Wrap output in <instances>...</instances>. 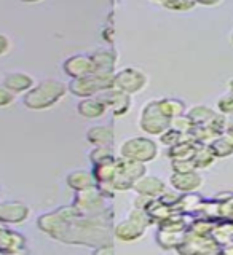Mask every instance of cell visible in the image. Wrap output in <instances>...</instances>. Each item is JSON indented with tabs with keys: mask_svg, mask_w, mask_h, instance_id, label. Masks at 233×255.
<instances>
[{
	"mask_svg": "<svg viewBox=\"0 0 233 255\" xmlns=\"http://www.w3.org/2000/svg\"><path fill=\"white\" fill-rule=\"evenodd\" d=\"M37 227L45 235L64 244H80L93 249L104 244H114L112 209L99 215H85L80 214L74 204L62 206L40 215Z\"/></svg>",
	"mask_w": 233,
	"mask_h": 255,
	"instance_id": "1",
	"label": "cell"
},
{
	"mask_svg": "<svg viewBox=\"0 0 233 255\" xmlns=\"http://www.w3.org/2000/svg\"><path fill=\"white\" fill-rule=\"evenodd\" d=\"M69 93V88L66 83L59 80L48 78L40 82L38 85L32 86L30 90L24 94L22 102L24 106L30 110H46L56 106L64 96Z\"/></svg>",
	"mask_w": 233,
	"mask_h": 255,
	"instance_id": "2",
	"label": "cell"
},
{
	"mask_svg": "<svg viewBox=\"0 0 233 255\" xmlns=\"http://www.w3.org/2000/svg\"><path fill=\"white\" fill-rule=\"evenodd\" d=\"M150 225H155V223L147 214V211L134 207L130 212V215H128V219L118 222L114 227V238L123 243L138 241V239H141L146 235V231Z\"/></svg>",
	"mask_w": 233,
	"mask_h": 255,
	"instance_id": "3",
	"label": "cell"
},
{
	"mask_svg": "<svg viewBox=\"0 0 233 255\" xmlns=\"http://www.w3.org/2000/svg\"><path fill=\"white\" fill-rule=\"evenodd\" d=\"M110 198L98 187H88L85 190H78L74 198V204L80 214L85 215H99L110 211Z\"/></svg>",
	"mask_w": 233,
	"mask_h": 255,
	"instance_id": "4",
	"label": "cell"
},
{
	"mask_svg": "<svg viewBox=\"0 0 233 255\" xmlns=\"http://www.w3.org/2000/svg\"><path fill=\"white\" fill-rule=\"evenodd\" d=\"M114 86V74H102V72H94L91 75L72 78L67 88L69 93L77 96V98H91V96L99 94L101 91Z\"/></svg>",
	"mask_w": 233,
	"mask_h": 255,
	"instance_id": "5",
	"label": "cell"
},
{
	"mask_svg": "<svg viewBox=\"0 0 233 255\" xmlns=\"http://www.w3.org/2000/svg\"><path fill=\"white\" fill-rule=\"evenodd\" d=\"M170 122L171 118L165 115L158 101H149L139 117L141 129L149 135H162L165 131L170 129Z\"/></svg>",
	"mask_w": 233,
	"mask_h": 255,
	"instance_id": "6",
	"label": "cell"
},
{
	"mask_svg": "<svg viewBox=\"0 0 233 255\" xmlns=\"http://www.w3.org/2000/svg\"><path fill=\"white\" fill-rule=\"evenodd\" d=\"M120 156L141 163H150L158 156V145L149 137H131L120 145Z\"/></svg>",
	"mask_w": 233,
	"mask_h": 255,
	"instance_id": "7",
	"label": "cell"
},
{
	"mask_svg": "<svg viewBox=\"0 0 233 255\" xmlns=\"http://www.w3.org/2000/svg\"><path fill=\"white\" fill-rule=\"evenodd\" d=\"M179 254L186 255H208V254H221V244L211 235H197L192 231H186L184 243L178 247Z\"/></svg>",
	"mask_w": 233,
	"mask_h": 255,
	"instance_id": "8",
	"label": "cell"
},
{
	"mask_svg": "<svg viewBox=\"0 0 233 255\" xmlns=\"http://www.w3.org/2000/svg\"><path fill=\"white\" fill-rule=\"evenodd\" d=\"M147 85V75L142 70L134 67H126L114 74V86L120 91H125L128 94L139 93L144 86Z\"/></svg>",
	"mask_w": 233,
	"mask_h": 255,
	"instance_id": "9",
	"label": "cell"
},
{
	"mask_svg": "<svg viewBox=\"0 0 233 255\" xmlns=\"http://www.w3.org/2000/svg\"><path fill=\"white\" fill-rule=\"evenodd\" d=\"M96 96L106 104L107 109L114 112L115 117H123L131 109V96L125 91L117 90V88H107V90L101 91Z\"/></svg>",
	"mask_w": 233,
	"mask_h": 255,
	"instance_id": "10",
	"label": "cell"
},
{
	"mask_svg": "<svg viewBox=\"0 0 233 255\" xmlns=\"http://www.w3.org/2000/svg\"><path fill=\"white\" fill-rule=\"evenodd\" d=\"M62 70L70 78H80L94 74L96 66L93 62L91 54H74L62 62Z\"/></svg>",
	"mask_w": 233,
	"mask_h": 255,
	"instance_id": "11",
	"label": "cell"
},
{
	"mask_svg": "<svg viewBox=\"0 0 233 255\" xmlns=\"http://www.w3.org/2000/svg\"><path fill=\"white\" fill-rule=\"evenodd\" d=\"M29 207L21 201H5L0 204V220L8 225H18L29 217Z\"/></svg>",
	"mask_w": 233,
	"mask_h": 255,
	"instance_id": "12",
	"label": "cell"
},
{
	"mask_svg": "<svg viewBox=\"0 0 233 255\" xmlns=\"http://www.w3.org/2000/svg\"><path fill=\"white\" fill-rule=\"evenodd\" d=\"M170 183L174 190L181 193H189V191H197L203 185V177L197 171L194 172H173L170 177Z\"/></svg>",
	"mask_w": 233,
	"mask_h": 255,
	"instance_id": "13",
	"label": "cell"
},
{
	"mask_svg": "<svg viewBox=\"0 0 233 255\" xmlns=\"http://www.w3.org/2000/svg\"><path fill=\"white\" fill-rule=\"evenodd\" d=\"M133 190L138 195H144L149 198H158L166 190V183L155 175H142L133 183Z\"/></svg>",
	"mask_w": 233,
	"mask_h": 255,
	"instance_id": "14",
	"label": "cell"
},
{
	"mask_svg": "<svg viewBox=\"0 0 233 255\" xmlns=\"http://www.w3.org/2000/svg\"><path fill=\"white\" fill-rule=\"evenodd\" d=\"M2 83L11 93L21 94V93H27L34 86V78L29 74H26V72H8V74H5Z\"/></svg>",
	"mask_w": 233,
	"mask_h": 255,
	"instance_id": "15",
	"label": "cell"
},
{
	"mask_svg": "<svg viewBox=\"0 0 233 255\" xmlns=\"http://www.w3.org/2000/svg\"><path fill=\"white\" fill-rule=\"evenodd\" d=\"M26 238L8 228L0 235V254H19L26 251Z\"/></svg>",
	"mask_w": 233,
	"mask_h": 255,
	"instance_id": "16",
	"label": "cell"
},
{
	"mask_svg": "<svg viewBox=\"0 0 233 255\" xmlns=\"http://www.w3.org/2000/svg\"><path fill=\"white\" fill-rule=\"evenodd\" d=\"M91 58L96 66V72H102V74H115V66H117V59H118L117 51L110 50V48L96 50L91 54Z\"/></svg>",
	"mask_w": 233,
	"mask_h": 255,
	"instance_id": "17",
	"label": "cell"
},
{
	"mask_svg": "<svg viewBox=\"0 0 233 255\" xmlns=\"http://www.w3.org/2000/svg\"><path fill=\"white\" fill-rule=\"evenodd\" d=\"M77 112L83 118L96 120V118H101L104 114H106L107 107H106V104L98 98V96H91V98H83L78 102Z\"/></svg>",
	"mask_w": 233,
	"mask_h": 255,
	"instance_id": "18",
	"label": "cell"
},
{
	"mask_svg": "<svg viewBox=\"0 0 233 255\" xmlns=\"http://www.w3.org/2000/svg\"><path fill=\"white\" fill-rule=\"evenodd\" d=\"M114 139H115L114 128L109 125H96L86 131V140L93 143L94 147L112 145V143H114Z\"/></svg>",
	"mask_w": 233,
	"mask_h": 255,
	"instance_id": "19",
	"label": "cell"
},
{
	"mask_svg": "<svg viewBox=\"0 0 233 255\" xmlns=\"http://www.w3.org/2000/svg\"><path fill=\"white\" fill-rule=\"evenodd\" d=\"M117 171L120 174L126 175V177L131 179L133 182H136L138 179H141L142 175H146L147 167H146V163L134 161V159H128V158L120 156V158H117Z\"/></svg>",
	"mask_w": 233,
	"mask_h": 255,
	"instance_id": "20",
	"label": "cell"
},
{
	"mask_svg": "<svg viewBox=\"0 0 233 255\" xmlns=\"http://www.w3.org/2000/svg\"><path fill=\"white\" fill-rule=\"evenodd\" d=\"M184 238H186V231H168V230L158 228L155 233L157 244L165 251L178 249V247L184 243Z\"/></svg>",
	"mask_w": 233,
	"mask_h": 255,
	"instance_id": "21",
	"label": "cell"
},
{
	"mask_svg": "<svg viewBox=\"0 0 233 255\" xmlns=\"http://www.w3.org/2000/svg\"><path fill=\"white\" fill-rule=\"evenodd\" d=\"M67 185L72 188V190H85L88 187H94L96 183V179L91 171H85V169H77V171H72L69 175H67Z\"/></svg>",
	"mask_w": 233,
	"mask_h": 255,
	"instance_id": "22",
	"label": "cell"
},
{
	"mask_svg": "<svg viewBox=\"0 0 233 255\" xmlns=\"http://www.w3.org/2000/svg\"><path fill=\"white\" fill-rule=\"evenodd\" d=\"M203 203V196L197 193V191H189V193H182L179 203L174 206V209L178 212L192 214L195 215L200 209V206Z\"/></svg>",
	"mask_w": 233,
	"mask_h": 255,
	"instance_id": "23",
	"label": "cell"
},
{
	"mask_svg": "<svg viewBox=\"0 0 233 255\" xmlns=\"http://www.w3.org/2000/svg\"><path fill=\"white\" fill-rule=\"evenodd\" d=\"M146 211L152 217V220H154V223H157V225L160 222H163L165 219L170 217V215H173L174 212H178L173 206H168V204L162 203L158 198L152 199V201L149 203V206L146 207Z\"/></svg>",
	"mask_w": 233,
	"mask_h": 255,
	"instance_id": "24",
	"label": "cell"
},
{
	"mask_svg": "<svg viewBox=\"0 0 233 255\" xmlns=\"http://www.w3.org/2000/svg\"><path fill=\"white\" fill-rule=\"evenodd\" d=\"M91 172L98 183H112V180H114L117 174V158L112 159V161L93 164Z\"/></svg>",
	"mask_w": 233,
	"mask_h": 255,
	"instance_id": "25",
	"label": "cell"
},
{
	"mask_svg": "<svg viewBox=\"0 0 233 255\" xmlns=\"http://www.w3.org/2000/svg\"><path fill=\"white\" fill-rule=\"evenodd\" d=\"M198 145L200 143L195 140H186V142L176 143L173 147H168V156L171 159H190L194 156Z\"/></svg>",
	"mask_w": 233,
	"mask_h": 255,
	"instance_id": "26",
	"label": "cell"
},
{
	"mask_svg": "<svg viewBox=\"0 0 233 255\" xmlns=\"http://www.w3.org/2000/svg\"><path fill=\"white\" fill-rule=\"evenodd\" d=\"M211 236L222 246L233 241V222L230 220H218L211 231Z\"/></svg>",
	"mask_w": 233,
	"mask_h": 255,
	"instance_id": "27",
	"label": "cell"
},
{
	"mask_svg": "<svg viewBox=\"0 0 233 255\" xmlns=\"http://www.w3.org/2000/svg\"><path fill=\"white\" fill-rule=\"evenodd\" d=\"M192 161H194L197 169H206V167L213 166V163L216 161V156L210 145H202V143H200L194 156H192Z\"/></svg>",
	"mask_w": 233,
	"mask_h": 255,
	"instance_id": "28",
	"label": "cell"
},
{
	"mask_svg": "<svg viewBox=\"0 0 233 255\" xmlns=\"http://www.w3.org/2000/svg\"><path fill=\"white\" fill-rule=\"evenodd\" d=\"M210 147L216 158H229L233 155V143L226 132L218 135V137L210 143Z\"/></svg>",
	"mask_w": 233,
	"mask_h": 255,
	"instance_id": "29",
	"label": "cell"
},
{
	"mask_svg": "<svg viewBox=\"0 0 233 255\" xmlns=\"http://www.w3.org/2000/svg\"><path fill=\"white\" fill-rule=\"evenodd\" d=\"M218 112L208 106H195L186 112V115L194 122V125H206L216 117Z\"/></svg>",
	"mask_w": 233,
	"mask_h": 255,
	"instance_id": "30",
	"label": "cell"
},
{
	"mask_svg": "<svg viewBox=\"0 0 233 255\" xmlns=\"http://www.w3.org/2000/svg\"><path fill=\"white\" fill-rule=\"evenodd\" d=\"M160 102V107L165 112L166 117L174 118V117H179L184 115L187 112L186 109V102L181 101V99H173V98H165V99H158Z\"/></svg>",
	"mask_w": 233,
	"mask_h": 255,
	"instance_id": "31",
	"label": "cell"
},
{
	"mask_svg": "<svg viewBox=\"0 0 233 255\" xmlns=\"http://www.w3.org/2000/svg\"><path fill=\"white\" fill-rule=\"evenodd\" d=\"M218 135L221 134L208 125H195L194 129H192V137H194L195 142L202 143V145H210Z\"/></svg>",
	"mask_w": 233,
	"mask_h": 255,
	"instance_id": "32",
	"label": "cell"
},
{
	"mask_svg": "<svg viewBox=\"0 0 233 255\" xmlns=\"http://www.w3.org/2000/svg\"><path fill=\"white\" fill-rule=\"evenodd\" d=\"M195 215H202V217L218 222L221 220V203L218 199H203V203Z\"/></svg>",
	"mask_w": 233,
	"mask_h": 255,
	"instance_id": "33",
	"label": "cell"
},
{
	"mask_svg": "<svg viewBox=\"0 0 233 255\" xmlns=\"http://www.w3.org/2000/svg\"><path fill=\"white\" fill-rule=\"evenodd\" d=\"M214 225H216V220L202 217V215H195L187 230L192 231V233H197V235H211Z\"/></svg>",
	"mask_w": 233,
	"mask_h": 255,
	"instance_id": "34",
	"label": "cell"
},
{
	"mask_svg": "<svg viewBox=\"0 0 233 255\" xmlns=\"http://www.w3.org/2000/svg\"><path fill=\"white\" fill-rule=\"evenodd\" d=\"M117 156L114 155V150H112V145H98L94 147L90 151V161L93 164H99V163H106V161H112Z\"/></svg>",
	"mask_w": 233,
	"mask_h": 255,
	"instance_id": "35",
	"label": "cell"
},
{
	"mask_svg": "<svg viewBox=\"0 0 233 255\" xmlns=\"http://www.w3.org/2000/svg\"><path fill=\"white\" fill-rule=\"evenodd\" d=\"M186 140H194L192 132L186 134V132H178L174 129H168L160 135V142L166 147H173V145H176V143H181V142H186Z\"/></svg>",
	"mask_w": 233,
	"mask_h": 255,
	"instance_id": "36",
	"label": "cell"
},
{
	"mask_svg": "<svg viewBox=\"0 0 233 255\" xmlns=\"http://www.w3.org/2000/svg\"><path fill=\"white\" fill-rule=\"evenodd\" d=\"M194 122L184 114V115H179V117H174L171 118V122H170V129H174V131H178V132H192V129H194Z\"/></svg>",
	"mask_w": 233,
	"mask_h": 255,
	"instance_id": "37",
	"label": "cell"
},
{
	"mask_svg": "<svg viewBox=\"0 0 233 255\" xmlns=\"http://www.w3.org/2000/svg\"><path fill=\"white\" fill-rule=\"evenodd\" d=\"M162 5L171 11H190L197 6V2L195 0H165Z\"/></svg>",
	"mask_w": 233,
	"mask_h": 255,
	"instance_id": "38",
	"label": "cell"
},
{
	"mask_svg": "<svg viewBox=\"0 0 233 255\" xmlns=\"http://www.w3.org/2000/svg\"><path fill=\"white\" fill-rule=\"evenodd\" d=\"M171 167L173 172H194L197 171V167L194 161L190 159H171Z\"/></svg>",
	"mask_w": 233,
	"mask_h": 255,
	"instance_id": "39",
	"label": "cell"
},
{
	"mask_svg": "<svg viewBox=\"0 0 233 255\" xmlns=\"http://www.w3.org/2000/svg\"><path fill=\"white\" fill-rule=\"evenodd\" d=\"M181 191H178V190H165L163 191V193L162 195H160L158 196V199H160V201H162V203H165V204H168V206H176V204H178L179 203V199H181Z\"/></svg>",
	"mask_w": 233,
	"mask_h": 255,
	"instance_id": "40",
	"label": "cell"
},
{
	"mask_svg": "<svg viewBox=\"0 0 233 255\" xmlns=\"http://www.w3.org/2000/svg\"><path fill=\"white\" fill-rule=\"evenodd\" d=\"M218 109L221 114L224 115H233V94H227V96H222V98L218 101Z\"/></svg>",
	"mask_w": 233,
	"mask_h": 255,
	"instance_id": "41",
	"label": "cell"
},
{
	"mask_svg": "<svg viewBox=\"0 0 233 255\" xmlns=\"http://www.w3.org/2000/svg\"><path fill=\"white\" fill-rule=\"evenodd\" d=\"M221 220L233 222V195L221 203Z\"/></svg>",
	"mask_w": 233,
	"mask_h": 255,
	"instance_id": "42",
	"label": "cell"
},
{
	"mask_svg": "<svg viewBox=\"0 0 233 255\" xmlns=\"http://www.w3.org/2000/svg\"><path fill=\"white\" fill-rule=\"evenodd\" d=\"M13 102H14V93L8 90L3 83H0V109L11 106Z\"/></svg>",
	"mask_w": 233,
	"mask_h": 255,
	"instance_id": "43",
	"label": "cell"
},
{
	"mask_svg": "<svg viewBox=\"0 0 233 255\" xmlns=\"http://www.w3.org/2000/svg\"><path fill=\"white\" fill-rule=\"evenodd\" d=\"M152 199H154V198H149V196H144V195H138V198L134 199V207H139V209H146Z\"/></svg>",
	"mask_w": 233,
	"mask_h": 255,
	"instance_id": "44",
	"label": "cell"
},
{
	"mask_svg": "<svg viewBox=\"0 0 233 255\" xmlns=\"http://www.w3.org/2000/svg\"><path fill=\"white\" fill-rule=\"evenodd\" d=\"M10 50V40H8L6 35L0 34V56H3Z\"/></svg>",
	"mask_w": 233,
	"mask_h": 255,
	"instance_id": "45",
	"label": "cell"
},
{
	"mask_svg": "<svg viewBox=\"0 0 233 255\" xmlns=\"http://www.w3.org/2000/svg\"><path fill=\"white\" fill-rule=\"evenodd\" d=\"M197 5H203V6H216L219 5L222 0H195Z\"/></svg>",
	"mask_w": 233,
	"mask_h": 255,
	"instance_id": "46",
	"label": "cell"
},
{
	"mask_svg": "<svg viewBox=\"0 0 233 255\" xmlns=\"http://www.w3.org/2000/svg\"><path fill=\"white\" fill-rule=\"evenodd\" d=\"M221 254H227V255H233V241L226 244V246H222L221 247Z\"/></svg>",
	"mask_w": 233,
	"mask_h": 255,
	"instance_id": "47",
	"label": "cell"
},
{
	"mask_svg": "<svg viewBox=\"0 0 233 255\" xmlns=\"http://www.w3.org/2000/svg\"><path fill=\"white\" fill-rule=\"evenodd\" d=\"M226 134L229 135V139H230V140H232V143H233V125H232V126H227Z\"/></svg>",
	"mask_w": 233,
	"mask_h": 255,
	"instance_id": "48",
	"label": "cell"
},
{
	"mask_svg": "<svg viewBox=\"0 0 233 255\" xmlns=\"http://www.w3.org/2000/svg\"><path fill=\"white\" fill-rule=\"evenodd\" d=\"M6 230H8V223H5L3 220H0V235L5 233Z\"/></svg>",
	"mask_w": 233,
	"mask_h": 255,
	"instance_id": "49",
	"label": "cell"
},
{
	"mask_svg": "<svg viewBox=\"0 0 233 255\" xmlns=\"http://www.w3.org/2000/svg\"><path fill=\"white\" fill-rule=\"evenodd\" d=\"M24 3H37V2H42V0H21Z\"/></svg>",
	"mask_w": 233,
	"mask_h": 255,
	"instance_id": "50",
	"label": "cell"
},
{
	"mask_svg": "<svg viewBox=\"0 0 233 255\" xmlns=\"http://www.w3.org/2000/svg\"><path fill=\"white\" fill-rule=\"evenodd\" d=\"M229 90H230V93L233 94V78L229 82Z\"/></svg>",
	"mask_w": 233,
	"mask_h": 255,
	"instance_id": "51",
	"label": "cell"
},
{
	"mask_svg": "<svg viewBox=\"0 0 233 255\" xmlns=\"http://www.w3.org/2000/svg\"><path fill=\"white\" fill-rule=\"evenodd\" d=\"M154 2H162V3H163V2H165V0H154Z\"/></svg>",
	"mask_w": 233,
	"mask_h": 255,
	"instance_id": "52",
	"label": "cell"
},
{
	"mask_svg": "<svg viewBox=\"0 0 233 255\" xmlns=\"http://www.w3.org/2000/svg\"><path fill=\"white\" fill-rule=\"evenodd\" d=\"M230 40H232V43H233V32H232V35H230Z\"/></svg>",
	"mask_w": 233,
	"mask_h": 255,
	"instance_id": "53",
	"label": "cell"
}]
</instances>
